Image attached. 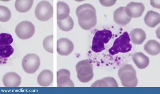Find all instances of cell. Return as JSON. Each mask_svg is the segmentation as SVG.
Returning a JSON list of instances; mask_svg holds the SVG:
<instances>
[{
    "label": "cell",
    "mask_w": 160,
    "mask_h": 94,
    "mask_svg": "<svg viewBox=\"0 0 160 94\" xmlns=\"http://www.w3.org/2000/svg\"><path fill=\"white\" fill-rule=\"evenodd\" d=\"M76 13L78 18V24L82 29L88 31L96 25V11L91 4H84L79 6Z\"/></svg>",
    "instance_id": "cell-1"
},
{
    "label": "cell",
    "mask_w": 160,
    "mask_h": 94,
    "mask_svg": "<svg viewBox=\"0 0 160 94\" xmlns=\"http://www.w3.org/2000/svg\"><path fill=\"white\" fill-rule=\"evenodd\" d=\"M118 76L124 87H135L138 85L136 71L131 65L126 64L120 68Z\"/></svg>",
    "instance_id": "cell-2"
},
{
    "label": "cell",
    "mask_w": 160,
    "mask_h": 94,
    "mask_svg": "<svg viewBox=\"0 0 160 94\" xmlns=\"http://www.w3.org/2000/svg\"><path fill=\"white\" fill-rule=\"evenodd\" d=\"M131 40L128 33L125 32L115 40L112 47L109 49L111 55L117 54L119 53H125L130 52L132 49V45L130 43Z\"/></svg>",
    "instance_id": "cell-3"
},
{
    "label": "cell",
    "mask_w": 160,
    "mask_h": 94,
    "mask_svg": "<svg viewBox=\"0 0 160 94\" xmlns=\"http://www.w3.org/2000/svg\"><path fill=\"white\" fill-rule=\"evenodd\" d=\"M112 36L110 30H103L97 31L92 41L91 49L96 53L101 52L105 49V45L108 44Z\"/></svg>",
    "instance_id": "cell-4"
},
{
    "label": "cell",
    "mask_w": 160,
    "mask_h": 94,
    "mask_svg": "<svg viewBox=\"0 0 160 94\" xmlns=\"http://www.w3.org/2000/svg\"><path fill=\"white\" fill-rule=\"evenodd\" d=\"M78 78L80 82L86 83L94 76L92 65L88 60H83L76 65Z\"/></svg>",
    "instance_id": "cell-5"
},
{
    "label": "cell",
    "mask_w": 160,
    "mask_h": 94,
    "mask_svg": "<svg viewBox=\"0 0 160 94\" xmlns=\"http://www.w3.org/2000/svg\"><path fill=\"white\" fill-rule=\"evenodd\" d=\"M53 7L49 2L43 1L39 2L35 10L37 19L42 22L48 21L53 16Z\"/></svg>",
    "instance_id": "cell-6"
},
{
    "label": "cell",
    "mask_w": 160,
    "mask_h": 94,
    "mask_svg": "<svg viewBox=\"0 0 160 94\" xmlns=\"http://www.w3.org/2000/svg\"><path fill=\"white\" fill-rule=\"evenodd\" d=\"M40 64V58L35 54H29L26 55L22 62L23 69L28 74L35 73L39 68Z\"/></svg>",
    "instance_id": "cell-7"
},
{
    "label": "cell",
    "mask_w": 160,
    "mask_h": 94,
    "mask_svg": "<svg viewBox=\"0 0 160 94\" xmlns=\"http://www.w3.org/2000/svg\"><path fill=\"white\" fill-rule=\"evenodd\" d=\"M35 27L33 24L28 21L20 22L16 27L15 32L20 39L27 40L31 38L35 33Z\"/></svg>",
    "instance_id": "cell-8"
},
{
    "label": "cell",
    "mask_w": 160,
    "mask_h": 94,
    "mask_svg": "<svg viewBox=\"0 0 160 94\" xmlns=\"http://www.w3.org/2000/svg\"><path fill=\"white\" fill-rule=\"evenodd\" d=\"M132 18L131 13L126 7H120L113 13L114 21L116 23L121 26H126Z\"/></svg>",
    "instance_id": "cell-9"
},
{
    "label": "cell",
    "mask_w": 160,
    "mask_h": 94,
    "mask_svg": "<svg viewBox=\"0 0 160 94\" xmlns=\"http://www.w3.org/2000/svg\"><path fill=\"white\" fill-rule=\"evenodd\" d=\"M73 44L67 38H61L57 42V52L58 54L68 56L73 50Z\"/></svg>",
    "instance_id": "cell-10"
},
{
    "label": "cell",
    "mask_w": 160,
    "mask_h": 94,
    "mask_svg": "<svg viewBox=\"0 0 160 94\" xmlns=\"http://www.w3.org/2000/svg\"><path fill=\"white\" fill-rule=\"evenodd\" d=\"M71 73L68 69H61L57 72V84L58 87H74L71 79Z\"/></svg>",
    "instance_id": "cell-11"
},
{
    "label": "cell",
    "mask_w": 160,
    "mask_h": 94,
    "mask_svg": "<svg viewBox=\"0 0 160 94\" xmlns=\"http://www.w3.org/2000/svg\"><path fill=\"white\" fill-rule=\"evenodd\" d=\"M3 83L6 87H18L21 82V77L15 72L6 73L2 78Z\"/></svg>",
    "instance_id": "cell-12"
},
{
    "label": "cell",
    "mask_w": 160,
    "mask_h": 94,
    "mask_svg": "<svg viewBox=\"0 0 160 94\" xmlns=\"http://www.w3.org/2000/svg\"><path fill=\"white\" fill-rule=\"evenodd\" d=\"M37 81L40 86H49L53 81V74L49 70H44L38 75Z\"/></svg>",
    "instance_id": "cell-13"
},
{
    "label": "cell",
    "mask_w": 160,
    "mask_h": 94,
    "mask_svg": "<svg viewBox=\"0 0 160 94\" xmlns=\"http://www.w3.org/2000/svg\"><path fill=\"white\" fill-rule=\"evenodd\" d=\"M126 7L131 13L132 18H137L142 16L145 10V6L141 2H131Z\"/></svg>",
    "instance_id": "cell-14"
},
{
    "label": "cell",
    "mask_w": 160,
    "mask_h": 94,
    "mask_svg": "<svg viewBox=\"0 0 160 94\" xmlns=\"http://www.w3.org/2000/svg\"><path fill=\"white\" fill-rule=\"evenodd\" d=\"M131 41L135 45H141L146 39V34L141 28H135L130 32Z\"/></svg>",
    "instance_id": "cell-15"
},
{
    "label": "cell",
    "mask_w": 160,
    "mask_h": 94,
    "mask_svg": "<svg viewBox=\"0 0 160 94\" xmlns=\"http://www.w3.org/2000/svg\"><path fill=\"white\" fill-rule=\"evenodd\" d=\"M146 25L151 28H154L160 22V15L152 11H148L144 18Z\"/></svg>",
    "instance_id": "cell-16"
},
{
    "label": "cell",
    "mask_w": 160,
    "mask_h": 94,
    "mask_svg": "<svg viewBox=\"0 0 160 94\" xmlns=\"http://www.w3.org/2000/svg\"><path fill=\"white\" fill-rule=\"evenodd\" d=\"M132 60L140 69H144L149 65V58L142 52L136 53L132 56Z\"/></svg>",
    "instance_id": "cell-17"
},
{
    "label": "cell",
    "mask_w": 160,
    "mask_h": 94,
    "mask_svg": "<svg viewBox=\"0 0 160 94\" xmlns=\"http://www.w3.org/2000/svg\"><path fill=\"white\" fill-rule=\"evenodd\" d=\"M70 9L69 6L66 3L58 1L57 3V19L62 20L69 16Z\"/></svg>",
    "instance_id": "cell-18"
},
{
    "label": "cell",
    "mask_w": 160,
    "mask_h": 94,
    "mask_svg": "<svg viewBox=\"0 0 160 94\" xmlns=\"http://www.w3.org/2000/svg\"><path fill=\"white\" fill-rule=\"evenodd\" d=\"M144 49L148 54L158 55L160 53V45L159 42L155 40H150L144 45Z\"/></svg>",
    "instance_id": "cell-19"
},
{
    "label": "cell",
    "mask_w": 160,
    "mask_h": 94,
    "mask_svg": "<svg viewBox=\"0 0 160 94\" xmlns=\"http://www.w3.org/2000/svg\"><path fill=\"white\" fill-rule=\"evenodd\" d=\"M118 87L117 81L112 77H106L96 81L91 87Z\"/></svg>",
    "instance_id": "cell-20"
},
{
    "label": "cell",
    "mask_w": 160,
    "mask_h": 94,
    "mask_svg": "<svg viewBox=\"0 0 160 94\" xmlns=\"http://www.w3.org/2000/svg\"><path fill=\"white\" fill-rule=\"evenodd\" d=\"M33 1L17 0L15 3V8L17 11L21 13H25L29 11L32 7Z\"/></svg>",
    "instance_id": "cell-21"
},
{
    "label": "cell",
    "mask_w": 160,
    "mask_h": 94,
    "mask_svg": "<svg viewBox=\"0 0 160 94\" xmlns=\"http://www.w3.org/2000/svg\"><path fill=\"white\" fill-rule=\"evenodd\" d=\"M58 25L60 29L65 32L71 31L73 28L74 22L70 16L62 20H58Z\"/></svg>",
    "instance_id": "cell-22"
},
{
    "label": "cell",
    "mask_w": 160,
    "mask_h": 94,
    "mask_svg": "<svg viewBox=\"0 0 160 94\" xmlns=\"http://www.w3.org/2000/svg\"><path fill=\"white\" fill-rule=\"evenodd\" d=\"M11 12L9 8L0 5V22H7L11 18Z\"/></svg>",
    "instance_id": "cell-23"
},
{
    "label": "cell",
    "mask_w": 160,
    "mask_h": 94,
    "mask_svg": "<svg viewBox=\"0 0 160 94\" xmlns=\"http://www.w3.org/2000/svg\"><path fill=\"white\" fill-rule=\"evenodd\" d=\"M14 49L12 45H8L0 46V57L3 58H8L13 53Z\"/></svg>",
    "instance_id": "cell-24"
},
{
    "label": "cell",
    "mask_w": 160,
    "mask_h": 94,
    "mask_svg": "<svg viewBox=\"0 0 160 94\" xmlns=\"http://www.w3.org/2000/svg\"><path fill=\"white\" fill-rule=\"evenodd\" d=\"M43 46L47 52L53 53V35H48L43 41Z\"/></svg>",
    "instance_id": "cell-25"
},
{
    "label": "cell",
    "mask_w": 160,
    "mask_h": 94,
    "mask_svg": "<svg viewBox=\"0 0 160 94\" xmlns=\"http://www.w3.org/2000/svg\"><path fill=\"white\" fill-rule=\"evenodd\" d=\"M13 42V39L10 34L6 33L0 34V46L10 45Z\"/></svg>",
    "instance_id": "cell-26"
},
{
    "label": "cell",
    "mask_w": 160,
    "mask_h": 94,
    "mask_svg": "<svg viewBox=\"0 0 160 94\" xmlns=\"http://www.w3.org/2000/svg\"><path fill=\"white\" fill-rule=\"evenodd\" d=\"M116 1H100V3L104 6L111 7L116 2Z\"/></svg>",
    "instance_id": "cell-27"
},
{
    "label": "cell",
    "mask_w": 160,
    "mask_h": 94,
    "mask_svg": "<svg viewBox=\"0 0 160 94\" xmlns=\"http://www.w3.org/2000/svg\"><path fill=\"white\" fill-rule=\"evenodd\" d=\"M152 1L153 2H151V3L152 6V7H154L160 8V4H157V2H155V1Z\"/></svg>",
    "instance_id": "cell-28"
}]
</instances>
